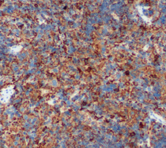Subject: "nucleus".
I'll use <instances>...</instances> for the list:
<instances>
[{"mask_svg": "<svg viewBox=\"0 0 166 148\" xmlns=\"http://www.w3.org/2000/svg\"><path fill=\"white\" fill-rule=\"evenodd\" d=\"M14 86H8L6 88H3L0 93V101L3 103L8 101L10 97L14 93Z\"/></svg>", "mask_w": 166, "mask_h": 148, "instance_id": "f257e3e1", "label": "nucleus"}, {"mask_svg": "<svg viewBox=\"0 0 166 148\" xmlns=\"http://www.w3.org/2000/svg\"><path fill=\"white\" fill-rule=\"evenodd\" d=\"M137 9H138V12H139V16L142 17L143 20L145 22H146L147 24H149V25L151 24V22H152V18H149L148 17L145 16L144 14H143V10H142V9H143V7H142V6H138V7H137Z\"/></svg>", "mask_w": 166, "mask_h": 148, "instance_id": "f03ea898", "label": "nucleus"}, {"mask_svg": "<svg viewBox=\"0 0 166 148\" xmlns=\"http://www.w3.org/2000/svg\"><path fill=\"white\" fill-rule=\"evenodd\" d=\"M22 49V46H18V45H17V46H12V47H11V49H10V52H11V53L16 54L21 51Z\"/></svg>", "mask_w": 166, "mask_h": 148, "instance_id": "7ed1b4c3", "label": "nucleus"}, {"mask_svg": "<svg viewBox=\"0 0 166 148\" xmlns=\"http://www.w3.org/2000/svg\"><path fill=\"white\" fill-rule=\"evenodd\" d=\"M40 18H41L39 19V24H42L43 23H44V20H43V19L41 16H40Z\"/></svg>", "mask_w": 166, "mask_h": 148, "instance_id": "20e7f679", "label": "nucleus"}, {"mask_svg": "<svg viewBox=\"0 0 166 148\" xmlns=\"http://www.w3.org/2000/svg\"><path fill=\"white\" fill-rule=\"evenodd\" d=\"M112 16L115 18V20H118V21H119V18H118V16H115V14L114 13H112Z\"/></svg>", "mask_w": 166, "mask_h": 148, "instance_id": "39448f33", "label": "nucleus"}]
</instances>
